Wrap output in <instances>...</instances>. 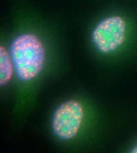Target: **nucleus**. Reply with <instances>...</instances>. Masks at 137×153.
<instances>
[{
  "label": "nucleus",
  "instance_id": "obj_1",
  "mask_svg": "<svg viewBox=\"0 0 137 153\" xmlns=\"http://www.w3.org/2000/svg\"><path fill=\"white\" fill-rule=\"evenodd\" d=\"M15 71L22 81H29L42 71L46 60L44 47L36 35L22 34L11 43L10 51Z\"/></svg>",
  "mask_w": 137,
  "mask_h": 153
},
{
  "label": "nucleus",
  "instance_id": "obj_2",
  "mask_svg": "<svg viewBox=\"0 0 137 153\" xmlns=\"http://www.w3.org/2000/svg\"><path fill=\"white\" fill-rule=\"evenodd\" d=\"M128 31L127 19L120 14H111L98 22L92 31V40L99 53L110 54L124 45Z\"/></svg>",
  "mask_w": 137,
  "mask_h": 153
},
{
  "label": "nucleus",
  "instance_id": "obj_3",
  "mask_svg": "<svg viewBox=\"0 0 137 153\" xmlns=\"http://www.w3.org/2000/svg\"><path fill=\"white\" fill-rule=\"evenodd\" d=\"M85 115L84 108L80 102L70 100L56 110L52 121L53 130L59 138L69 140L78 134Z\"/></svg>",
  "mask_w": 137,
  "mask_h": 153
},
{
  "label": "nucleus",
  "instance_id": "obj_4",
  "mask_svg": "<svg viewBox=\"0 0 137 153\" xmlns=\"http://www.w3.org/2000/svg\"><path fill=\"white\" fill-rule=\"evenodd\" d=\"M14 65L10 53L4 47H0V85H7L12 79Z\"/></svg>",
  "mask_w": 137,
  "mask_h": 153
},
{
  "label": "nucleus",
  "instance_id": "obj_5",
  "mask_svg": "<svg viewBox=\"0 0 137 153\" xmlns=\"http://www.w3.org/2000/svg\"><path fill=\"white\" fill-rule=\"evenodd\" d=\"M130 152L132 153H137V143L135 144V146L133 147V149H131Z\"/></svg>",
  "mask_w": 137,
  "mask_h": 153
}]
</instances>
